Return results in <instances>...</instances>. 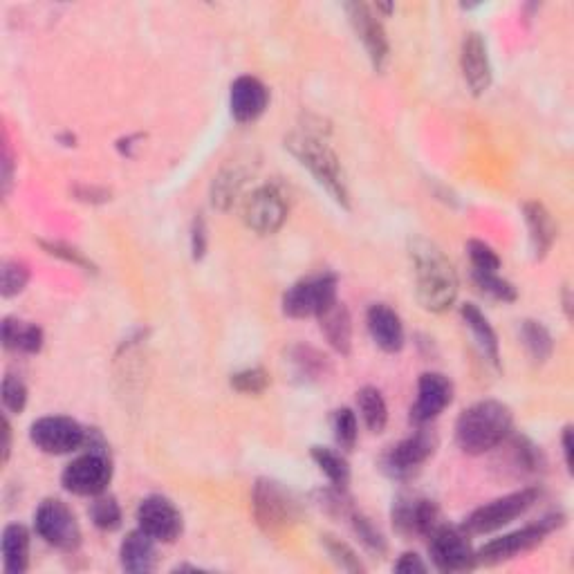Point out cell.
I'll list each match as a JSON object with an SVG mask.
<instances>
[{
    "mask_svg": "<svg viewBox=\"0 0 574 574\" xmlns=\"http://www.w3.org/2000/svg\"><path fill=\"white\" fill-rule=\"evenodd\" d=\"M415 296L427 312H447L458 299V274L442 249L427 238H415L409 249Z\"/></svg>",
    "mask_w": 574,
    "mask_h": 574,
    "instance_id": "cell-1",
    "label": "cell"
},
{
    "mask_svg": "<svg viewBox=\"0 0 574 574\" xmlns=\"http://www.w3.org/2000/svg\"><path fill=\"white\" fill-rule=\"evenodd\" d=\"M514 415L507 404L483 400L471 404L456 422V442L469 456H483L494 451L512 435Z\"/></svg>",
    "mask_w": 574,
    "mask_h": 574,
    "instance_id": "cell-2",
    "label": "cell"
},
{
    "mask_svg": "<svg viewBox=\"0 0 574 574\" xmlns=\"http://www.w3.org/2000/svg\"><path fill=\"white\" fill-rule=\"evenodd\" d=\"M285 148L312 173V178L330 193L332 200L350 209V191L344 166L339 162V155L321 137L312 133H292L285 140Z\"/></svg>",
    "mask_w": 574,
    "mask_h": 574,
    "instance_id": "cell-3",
    "label": "cell"
},
{
    "mask_svg": "<svg viewBox=\"0 0 574 574\" xmlns=\"http://www.w3.org/2000/svg\"><path fill=\"white\" fill-rule=\"evenodd\" d=\"M539 498H541L539 487H523L518 489V492L496 498V501L478 507L476 512H471L465 525H462V530L467 534H492L516 521L518 516L530 512Z\"/></svg>",
    "mask_w": 574,
    "mask_h": 574,
    "instance_id": "cell-4",
    "label": "cell"
},
{
    "mask_svg": "<svg viewBox=\"0 0 574 574\" xmlns=\"http://www.w3.org/2000/svg\"><path fill=\"white\" fill-rule=\"evenodd\" d=\"M563 525L561 514H552L541 518L539 523L525 525L523 530H516L512 534H505L501 539L489 541L476 552V563H483V566H498L503 561H512L518 554L534 550L536 545H541L545 541V536L557 530Z\"/></svg>",
    "mask_w": 574,
    "mask_h": 574,
    "instance_id": "cell-5",
    "label": "cell"
},
{
    "mask_svg": "<svg viewBox=\"0 0 574 574\" xmlns=\"http://www.w3.org/2000/svg\"><path fill=\"white\" fill-rule=\"evenodd\" d=\"M337 299V276L335 274H314L294 283L283 294V312L292 319L321 317L332 308Z\"/></svg>",
    "mask_w": 574,
    "mask_h": 574,
    "instance_id": "cell-6",
    "label": "cell"
},
{
    "mask_svg": "<svg viewBox=\"0 0 574 574\" xmlns=\"http://www.w3.org/2000/svg\"><path fill=\"white\" fill-rule=\"evenodd\" d=\"M254 518L267 534L283 532L299 518V505L287 489L270 478L256 480L252 496Z\"/></svg>",
    "mask_w": 574,
    "mask_h": 574,
    "instance_id": "cell-7",
    "label": "cell"
},
{
    "mask_svg": "<svg viewBox=\"0 0 574 574\" xmlns=\"http://www.w3.org/2000/svg\"><path fill=\"white\" fill-rule=\"evenodd\" d=\"M34 530L61 552H74L81 545V527L72 509L59 498H45L34 514Z\"/></svg>",
    "mask_w": 574,
    "mask_h": 574,
    "instance_id": "cell-8",
    "label": "cell"
},
{
    "mask_svg": "<svg viewBox=\"0 0 574 574\" xmlns=\"http://www.w3.org/2000/svg\"><path fill=\"white\" fill-rule=\"evenodd\" d=\"M110 480H113V462H110L108 453L101 451L83 453L77 460H72L61 474V485L66 492L88 498L104 494Z\"/></svg>",
    "mask_w": 574,
    "mask_h": 574,
    "instance_id": "cell-9",
    "label": "cell"
},
{
    "mask_svg": "<svg viewBox=\"0 0 574 574\" xmlns=\"http://www.w3.org/2000/svg\"><path fill=\"white\" fill-rule=\"evenodd\" d=\"M344 9L348 14L350 25H353V30L357 34V39L364 45L368 59L373 63V68L377 72H384L388 61H391V43H388L384 23L382 18H379L375 5L346 3Z\"/></svg>",
    "mask_w": 574,
    "mask_h": 574,
    "instance_id": "cell-10",
    "label": "cell"
},
{
    "mask_svg": "<svg viewBox=\"0 0 574 574\" xmlns=\"http://www.w3.org/2000/svg\"><path fill=\"white\" fill-rule=\"evenodd\" d=\"M88 429L66 415H48L36 420L30 427V440L39 451L48 456H66L86 444Z\"/></svg>",
    "mask_w": 574,
    "mask_h": 574,
    "instance_id": "cell-11",
    "label": "cell"
},
{
    "mask_svg": "<svg viewBox=\"0 0 574 574\" xmlns=\"http://www.w3.org/2000/svg\"><path fill=\"white\" fill-rule=\"evenodd\" d=\"M467 532L460 527L440 525L429 534V554L440 572H467L476 568V552L471 548Z\"/></svg>",
    "mask_w": 574,
    "mask_h": 574,
    "instance_id": "cell-12",
    "label": "cell"
},
{
    "mask_svg": "<svg viewBox=\"0 0 574 574\" xmlns=\"http://www.w3.org/2000/svg\"><path fill=\"white\" fill-rule=\"evenodd\" d=\"M435 449H438V438L431 431L420 427L409 438L397 442L382 456V469L386 476L393 480H406L427 462Z\"/></svg>",
    "mask_w": 574,
    "mask_h": 574,
    "instance_id": "cell-13",
    "label": "cell"
},
{
    "mask_svg": "<svg viewBox=\"0 0 574 574\" xmlns=\"http://www.w3.org/2000/svg\"><path fill=\"white\" fill-rule=\"evenodd\" d=\"M287 211L290 207H287L285 193L274 184H265L247 196L243 218L245 225L258 236H272L285 225Z\"/></svg>",
    "mask_w": 574,
    "mask_h": 574,
    "instance_id": "cell-14",
    "label": "cell"
},
{
    "mask_svg": "<svg viewBox=\"0 0 574 574\" xmlns=\"http://www.w3.org/2000/svg\"><path fill=\"white\" fill-rule=\"evenodd\" d=\"M393 527L406 539L413 536H427L440 527V507L435 505L431 498L420 494H400L393 501L391 509Z\"/></svg>",
    "mask_w": 574,
    "mask_h": 574,
    "instance_id": "cell-15",
    "label": "cell"
},
{
    "mask_svg": "<svg viewBox=\"0 0 574 574\" xmlns=\"http://www.w3.org/2000/svg\"><path fill=\"white\" fill-rule=\"evenodd\" d=\"M182 514L169 498L148 496L137 507V527L157 543H173L182 534Z\"/></svg>",
    "mask_w": 574,
    "mask_h": 574,
    "instance_id": "cell-16",
    "label": "cell"
},
{
    "mask_svg": "<svg viewBox=\"0 0 574 574\" xmlns=\"http://www.w3.org/2000/svg\"><path fill=\"white\" fill-rule=\"evenodd\" d=\"M453 402V384L442 373H424L418 379V397L411 406V422L415 427L433 422Z\"/></svg>",
    "mask_w": 574,
    "mask_h": 574,
    "instance_id": "cell-17",
    "label": "cell"
},
{
    "mask_svg": "<svg viewBox=\"0 0 574 574\" xmlns=\"http://www.w3.org/2000/svg\"><path fill=\"white\" fill-rule=\"evenodd\" d=\"M267 106H270V90H267L261 79L245 74V77H238L231 83L229 108L231 117H234L238 124L256 122V119L265 113Z\"/></svg>",
    "mask_w": 574,
    "mask_h": 574,
    "instance_id": "cell-18",
    "label": "cell"
},
{
    "mask_svg": "<svg viewBox=\"0 0 574 574\" xmlns=\"http://www.w3.org/2000/svg\"><path fill=\"white\" fill-rule=\"evenodd\" d=\"M460 66L469 90L476 97L485 95L489 86H492V61H489L487 43L478 32L467 34L465 41H462Z\"/></svg>",
    "mask_w": 574,
    "mask_h": 574,
    "instance_id": "cell-19",
    "label": "cell"
},
{
    "mask_svg": "<svg viewBox=\"0 0 574 574\" xmlns=\"http://www.w3.org/2000/svg\"><path fill=\"white\" fill-rule=\"evenodd\" d=\"M368 332L373 337L375 344L384 350V353H400L404 348V323L393 308H388L386 303L370 305L366 314Z\"/></svg>",
    "mask_w": 574,
    "mask_h": 574,
    "instance_id": "cell-20",
    "label": "cell"
},
{
    "mask_svg": "<svg viewBox=\"0 0 574 574\" xmlns=\"http://www.w3.org/2000/svg\"><path fill=\"white\" fill-rule=\"evenodd\" d=\"M155 539H151L140 527L126 536L122 548H119V561L122 568L133 574H146L157 568V550Z\"/></svg>",
    "mask_w": 574,
    "mask_h": 574,
    "instance_id": "cell-21",
    "label": "cell"
},
{
    "mask_svg": "<svg viewBox=\"0 0 574 574\" xmlns=\"http://www.w3.org/2000/svg\"><path fill=\"white\" fill-rule=\"evenodd\" d=\"M523 216L530 229V243L534 258H545L557 240V225L550 216V211L545 209L541 202H527L523 207Z\"/></svg>",
    "mask_w": 574,
    "mask_h": 574,
    "instance_id": "cell-22",
    "label": "cell"
},
{
    "mask_svg": "<svg viewBox=\"0 0 574 574\" xmlns=\"http://www.w3.org/2000/svg\"><path fill=\"white\" fill-rule=\"evenodd\" d=\"M321 332L326 335L328 344L337 350L341 355H348L350 348H353V319H350V312L344 303H335L332 308L319 317Z\"/></svg>",
    "mask_w": 574,
    "mask_h": 574,
    "instance_id": "cell-23",
    "label": "cell"
},
{
    "mask_svg": "<svg viewBox=\"0 0 574 574\" xmlns=\"http://www.w3.org/2000/svg\"><path fill=\"white\" fill-rule=\"evenodd\" d=\"M460 314H462V319H465L467 328L471 330V335L476 337V344L480 346V350H483V355L489 359V364H492L494 368H501V344H498V337L489 319L474 303L462 305Z\"/></svg>",
    "mask_w": 574,
    "mask_h": 574,
    "instance_id": "cell-24",
    "label": "cell"
},
{
    "mask_svg": "<svg viewBox=\"0 0 574 574\" xmlns=\"http://www.w3.org/2000/svg\"><path fill=\"white\" fill-rule=\"evenodd\" d=\"M3 568L9 574H23L30 568V532L21 523L3 530Z\"/></svg>",
    "mask_w": 574,
    "mask_h": 574,
    "instance_id": "cell-25",
    "label": "cell"
},
{
    "mask_svg": "<svg viewBox=\"0 0 574 574\" xmlns=\"http://www.w3.org/2000/svg\"><path fill=\"white\" fill-rule=\"evenodd\" d=\"M3 344L9 350H16V353L36 355L43 348V330L36 323L7 317L3 321Z\"/></svg>",
    "mask_w": 574,
    "mask_h": 574,
    "instance_id": "cell-26",
    "label": "cell"
},
{
    "mask_svg": "<svg viewBox=\"0 0 574 574\" xmlns=\"http://www.w3.org/2000/svg\"><path fill=\"white\" fill-rule=\"evenodd\" d=\"M357 406L361 413V420L368 427L370 433H382L388 424V406L379 388L364 386L357 393Z\"/></svg>",
    "mask_w": 574,
    "mask_h": 574,
    "instance_id": "cell-27",
    "label": "cell"
},
{
    "mask_svg": "<svg viewBox=\"0 0 574 574\" xmlns=\"http://www.w3.org/2000/svg\"><path fill=\"white\" fill-rule=\"evenodd\" d=\"M521 339L523 346L527 350V355L534 361V364H545L554 353V339L550 335V330L543 326L541 321L527 319L521 326Z\"/></svg>",
    "mask_w": 574,
    "mask_h": 574,
    "instance_id": "cell-28",
    "label": "cell"
},
{
    "mask_svg": "<svg viewBox=\"0 0 574 574\" xmlns=\"http://www.w3.org/2000/svg\"><path fill=\"white\" fill-rule=\"evenodd\" d=\"M310 456L314 462H317L321 474L330 480L332 487H341V489L348 487L350 467H348V460L341 456V453L332 451L328 447H312Z\"/></svg>",
    "mask_w": 574,
    "mask_h": 574,
    "instance_id": "cell-29",
    "label": "cell"
},
{
    "mask_svg": "<svg viewBox=\"0 0 574 574\" xmlns=\"http://www.w3.org/2000/svg\"><path fill=\"white\" fill-rule=\"evenodd\" d=\"M245 171L238 169V166H229V169L222 171L218 178L214 180V205L222 211H227L231 205H234L240 189L245 184Z\"/></svg>",
    "mask_w": 574,
    "mask_h": 574,
    "instance_id": "cell-30",
    "label": "cell"
},
{
    "mask_svg": "<svg viewBox=\"0 0 574 574\" xmlns=\"http://www.w3.org/2000/svg\"><path fill=\"white\" fill-rule=\"evenodd\" d=\"M290 361L296 368V375H299L301 379H305V382H314V379H321L323 375H326V370H328L326 357L319 355L317 350L308 348V346L292 348Z\"/></svg>",
    "mask_w": 574,
    "mask_h": 574,
    "instance_id": "cell-31",
    "label": "cell"
},
{
    "mask_svg": "<svg viewBox=\"0 0 574 574\" xmlns=\"http://www.w3.org/2000/svg\"><path fill=\"white\" fill-rule=\"evenodd\" d=\"M90 518L92 525L104 532H113L122 525V507H119L115 496H95V503L90 505Z\"/></svg>",
    "mask_w": 574,
    "mask_h": 574,
    "instance_id": "cell-32",
    "label": "cell"
},
{
    "mask_svg": "<svg viewBox=\"0 0 574 574\" xmlns=\"http://www.w3.org/2000/svg\"><path fill=\"white\" fill-rule=\"evenodd\" d=\"M332 433H335V440L341 449L353 451L359 438L357 415L350 409H337L332 413Z\"/></svg>",
    "mask_w": 574,
    "mask_h": 574,
    "instance_id": "cell-33",
    "label": "cell"
},
{
    "mask_svg": "<svg viewBox=\"0 0 574 574\" xmlns=\"http://www.w3.org/2000/svg\"><path fill=\"white\" fill-rule=\"evenodd\" d=\"M321 543L326 545L330 559L335 561L341 570H346V572H364L366 570L364 563L359 561L357 552L350 548L348 543L337 539V536H332V534L321 536Z\"/></svg>",
    "mask_w": 574,
    "mask_h": 574,
    "instance_id": "cell-34",
    "label": "cell"
},
{
    "mask_svg": "<svg viewBox=\"0 0 574 574\" xmlns=\"http://www.w3.org/2000/svg\"><path fill=\"white\" fill-rule=\"evenodd\" d=\"M270 382H272L270 373H267V370L261 366L245 368V370H240V373L231 375V386L243 395H261L267 391Z\"/></svg>",
    "mask_w": 574,
    "mask_h": 574,
    "instance_id": "cell-35",
    "label": "cell"
},
{
    "mask_svg": "<svg viewBox=\"0 0 574 574\" xmlns=\"http://www.w3.org/2000/svg\"><path fill=\"white\" fill-rule=\"evenodd\" d=\"M350 523H353V530L355 534L359 536V541L366 545L368 550H373L377 554H384L386 552V539H384V534L377 530V527L373 525V521L370 518H366L361 512H355V509H350Z\"/></svg>",
    "mask_w": 574,
    "mask_h": 574,
    "instance_id": "cell-36",
    "label": "cell"
},
{
    "mask_svg": "<svg viewBox=\"0 0 574 574\" xmlns=\"http://www.w3.org/2000/svg\"><path fill=\"white\" fill-rule=\"evenodd\" d=\"M474 281L480 290L492 296V299L496 301H503V303L516 301V296H518L516 287L509 281L501 279L498 272H474Z\"/></svg>",
    "mask_w": 574,
    "mask_h": 574,
    "instance_id": "cell-37",
    "label": "cell"
},
{
    "mask_svg": "<svg viewBox=\"0 0 574 574\" xmlns=\"http://www.w3.org/2000/svg\"><path fill=\"white\" fill-rule=\"evenodd\" d=\"M467 254L474 272H498L501 270V258L494 252L492 247L483 240H469Z\"/></svg>",
    "mask_w": 574,
    "mask_h": 574,
    "instance_id": "cell-38",
    "label": "cell"
},
{
    "mask_svg": "<svg viewBox=\"0 0 574 574\" xmlns=\"http://www.w3.org/2000/svg\"><path fill=\"white\" fill-rule=\"evenodd\" d=\"M27 281H30V270L21 261H5L3 263V296H16L25 290Z\"/></svg>",
    "mask_w": 574,
    "mask_h": 574,
    "instance_id": "cell-39",
    "label": "cell"
},
{
    "mask_svg": "<svg viewBox=\"0 0 574 574\" xmlns=\"http://www.w3.org/2000/svg\"><path fill=\"white\" fill-rule=\"evenodd\" d=\"M27 404V386L21 377L7 375L3 379V406L9 413H23Z\"/></svg>",
    "mask_w": 574,
    "mask_h": 574,
    "instance_id": "cell-40",
    "label": "cell"
},
{
    "mask_svg": "<svg viewBox=\"0 0 574 574\" xmlns=\"http://www.w3.org/2000/svg\"><path fill=\"white\" fill-rule=\"evenodd\" d=\"M45 249H48V252L52 254V256H59V258H63V261H68V263H74V265H79V267H83V270H95V265H92L86 256H83L81 252H77V249L74 247H68V245H61V243H41Z\"/></svg>",
    "mask_w": 574,
    "mask_h": 574,
    "instance_id": "cell-41",
    "label": "cell"
},
{
    "mask_svg": "<svg viewBox=\"0 0 574 574\" xmlns=\"http://www.w3.org/2000/svg\"><path fill=\"white\" fill-rule=\"evenodd\" d=\"M191 252L196 261H200L202 256L207 252V225H205V218L198 216L193 220V227H191Z\"/></svg>",
    "mask_w": 574,
    "mask_h": 574,
    "instance_id": "cell-42",
    "label": "cell"
},
{
    "mask_svg": "<svg viewBox=\"0 0 574 574\" xmlns=\"http://www.w3.org/2000/svg\"><path fill=\"white\" fill-rule=\"evenodd\" d=\"M395 572H402V574H415V572H427L429 566L422 561V557H418L415 552H404L400 561L393 566Z\"/></svg>",
    "mask_w": 574,
    "mask_h": 574,
    "instance_id": "cell-43",
    "label": "cell"
},
{
    "mask_svg": "<svg viewBox=\"0 0 574 574\" xmlns=\"http://www.w3.org/2000/svg\"><path fill=\"white\" fill-rule=\"evenodd\" d=\"M12 180H14V157L9 146H3V196H7L9 189H12Z\"/></svg>",
    "mask_w": 574,
    "mask_h": 574,
    "instance_id": "cell-44",
    "label": "cell"
},
{
    "mask_svg": "<svg viewBox=\"0 0 574 574\" xmlns=\"http://www.w3.org/2000/svg\"><path fill=\"white\" fill-rule=\"evenodd\" d=\"M9 453H12V427L9 420L3 418V465L9 460Z\"/></svg>",
    "mask_w": 574,
    "mask_h": 574,
    "instance_id": "cell-45",
    "label": "cell"
},
{
    "mask_svg": "<svg viewBox=\"0 0 574 574\" xmlns=\"http://www.w3.org/2000/svg\"><path fill=\"white\" fill-rule=\"evenodd\" d=\"M563 458H566V467L572 469V429H563Z\"/></svg>",
    "mask_w": 574,
    "mask_h": 574,
    "instance_id": "cell-46",
    "label": "cell"
}]
</instances>
